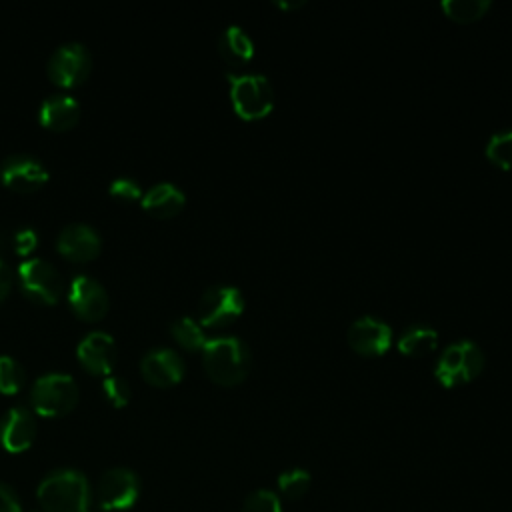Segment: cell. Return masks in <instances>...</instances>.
<instances>
[{
  "instance_id": "1",
  "label": "cell",
  "mask_w": 512,
  "mask_h": 512,
  "mask_svg": "<svg viewBox=\"0 0 512 512\" xmlns=\"http://www.w3.org/2000/svg\"><path fill=\"white\" fill-rule=\"evenodd\" d=\"M202 362L206 374L222 386H234L250 372V348L238 336L208 338L202 348Z\"/></svg>"
},
{
  "instance_id": "2",
  "label": "cell",
  "mask_w": 512,
  "mask_h": 512,
  "mask_svg": "<svg viewBox=\"0 0 512 512\" xmlns=\"http://www.w3.org/2000/svg\"><path fill=\"white\" fill-rule=\"evenodd\" d=\"M36 498L44 512H84L90 504V482L78 470L60 468L42 478Z\"/></svg>"
},
{
  "instance_id": "3",
  "label": "cell",
  "mask_w": 512,
  "mask_h": 512,
  "mask_svg": "<svg viewBox=\"0 0 512 512\" xmlns=\"http://www.w3.org/2000/svg\"><path fill=\"white\" fill-rule=\"evenodd\" d=\"M36 414L56 418L68 414L78 402V384L70 374L48 372L36 378L30 392Z\"/></svg>"
},
{
  "instance_id": "4",
  "label": "cell",
  "mask_w": 512,
  "mask_h": 512,
  "mask_svg": "<svg viewBox=\"0 0 512 512\" xmlns=\"http://www.w3.org/2000/svg\"><path fill=\"white\" fill-rule=\"evenodd\" d=\"M230 100L238 116L256 120L266 116L274 106V88L270 80L260 72L228 74Z\"/></svg>"
},
{
  "instance_id": "5",
  "label": "cell",
  "mask_w": 512,
  "mask_h": 512,
  "mask_svg": "<svg viewBox=\"0 0 512 512\" xmlns=\"http://www.w3.org/2000/svg\"><path fill=\"white\" fill-rule=\"evenodd\" d=\"M484 368V352L472 340H458L444 348L442 356L436 362L434 374L444 386L464 384L480 374Z\"/></svg>"
},
{
  "instance_id": "6",
  "label": "cell",
  "mask_w": 512,
  "mask_h": 512,
  "mask_svg": "<svg viewBox=\"0 0 512 512\" xmlns=\"http://www.w3.org/2000/svg\"><path fill=\"white\" fill-rule=\"evenodd\" d=\"M16 276L22 292L40 304H56L64 292L62 276L44 258L22 260Z\"/></svg>"
},
{
  "instance_id": "7",
  "label": "cell",
  "mask_w": 512,
  "mask_h": 512,
  "mask_svg": "<svg viewBox=\"0 0 512 512\" xmlns=\"http://www.w3.org/2000/svg\"><path fill=\"white\" fill-rule=\"evenodd\" d=\"M140 496V478L130 468H110L106 470L96 488V498L102 510L122 512L136 504Z\"/></svg>"
},
{
  "instance_id": "8",
  "label": "cell",
  "mask_w": 512,
  "mask_h": 512,
  "mask_svg": "<svg viewBox=\"0 0 512 512\" xmlns=\"http://www.w3.org/2000/svg\"><path fill=\"white\" fill-rule=\"evenodd\" d=\"M244 310V296L236 286L218 284L204 290L198 302L200 326H226L236 320Z\"/></svg>"
},
{
  "instance_id": "9",
  "label": "cell",
  "mask_w": 512,
  "mask_h": 512,
  "mask_svg": "<svg viewBox=\"0 0 512 512\" xmlns=\"http://www.w3.org/2000/svg\"><path fill=\"white\" fill-rule=\"evenodd\" d=\"M92 68V58L90 52L86 50L84 44L78 42H66L58 46L46 64V72L50 80L58 86L72 88L78 86L80 82L86 80Z\"/></svg>"
},
{
  "instance_id": "10",
  "label": "cell",
  "mask_w": 512,
  "mask_h": 512,
  "mask_svg": "<svg viewBox=\"0 0 512 512\" xmlns=\"http://www.w3.org/2000/svg\"><path fill=\"white\" fill-rule=\"evenodd\" d=\"M66 300L72 308V312L88 322L100 320L106 312H108V292L104 290V286L90 278V276H74L70 286H68V294Z\"/></svg>"
},
{
  "instance_id": "11",
  "label": "cell",
  "mask_w": 512,
  "mask_h": 512,
  "mask_svg": "<svg viewBox=\"0 0 512 512\" xmlns=\"http://www.w3.org/2000/svg\"><path fill=\"white\" fill-rule=\"evenodd\" d=\"M0 178L14 192H34L48 182V170L34 156L12 154L0 164Z\"/></svg>"
},
{
  "instance_id": "12",
  "label": "cell",
  "mask_w": 512,
  "mask_h": 512,
  "mask_svg": "<svg viewBox=\"0 0 512 512\" xmlns=\"http://www.w3.org/2000/svg\"><path fill=\"white\" fill-rule=\"evenodd\" d=\"M348 344L352 350L364 356H376L388 350L392 342V328L374 316L356 318L346 332Z\"/></svg>"
},
{
  "instance_id": "13",
  "label": "cell",
  "mask_w": 512,
  "mask_h": 512,
  "mask_svg": "<svg viewBox=\"0 0 512 512\" xmlns=\"http://www.w3.org/2000/svg\"><path fill=\"white\" fill-rule=\"evenodd\" d=\"M76 356L90 374L110 376L116 364V342L108 332H90L78 342Z\"/></svg>"
},
{
  "instance_id": "14",
  "label": "cell",
  "mask_w": 512,
  "mask_h": 512,
  "mask_svg": "<svg viewBox=\"0 0 512 512\" xmlns=\"http://www.w3.org/2000/svg\"><path fill=\"white\" fill-rule=\"evenodd\" d=\"M184 360L172 348H152L140 360V372L152 386H174L184 376Z\"/></svg>"
},
{
  "instance_id": "15",
  "label": "cell",
  "mask_w": 512,
  "mask_h": 512,
  "mask_svg": "<svg viewBox=\"0 0 512 512\" xmlns=\"http://www.w3.org/2000/svg\"><path fill=\"white\" fill-rule=\"evenodd\" d=\"M36 438V420L24 406H12L0 418V444L6 452L20 454L32 446Z\"/></svg>"
},
{
  "instance_id": "16",
  "label": "cell",
  "mask_w": 512,
  "mask_h": 512,
  "mask_svg": "<svg viewBox=\"0 0 512 512\" xmlns=\"http://www.w3.org/2000/svg\"><path fill=\"white\" fill-rule=\"evenodd\" d=\"M100 246H102L100 234L92 226L82 222L64 226L56 238L58 252L72 262H88L96 258L100 252Z\"/></svg>"
},
{
  "instance_id": "17",
  "label": "cell",
  "mask_w": 512,
  "mask_h": 512,
  "mask_svg": "<svg viewBox=\"0 0 512 512\" xmlns=\"http://www.w3.org/2000/svg\"><path fill=\"white\" fill-rule=\"evenodd\" d=\"M80 118V104L70 94H50L38 110V120L50 130H68Z\"/></svg>"
},
{
  "instance_id": "18",
  "label": "cell",
  "mask_w": 512,
  "mask_h": 512,
  "mask_svg": "<svg viewBox=\"0 0 512 512\" xmlns=\"http://www.w3.org/2000/svg\"><path fill=\"white\" fill-rule=\"evenodd\" d=\"M186 204L184 192L172 182H158L142 194V208L158 218H170L178 214Z\"/></svg>"
},
{
  "instance_id": "19",
  "label": "cell",
  "mask_w": 512,
  "mask_h": 512,
  "mask_svg": "<svg viewBox=\"0 0 512 512\" xmlns=\"http://www.w3.org/2000/svg\"><path fill=\"white\" fill-rule=\"evenodd\" d=\"M218 52L220 56L232 64V66H242L246 64L252 54H254V42L252 38L244 32V28L230 24L220 32L218 38Z\"/></svg>"
},
{
  "instance_id": "20",
  "label": "cell",
  "mask_w": 512,
  "mask_h": 512,
  "mask_svg": "<svg viewBox=\"0 0 512 512\" xmlns=\"http://www.w3.org/2000/svg\"><path fill=\"white\" fill-rule=\"evenodd\" d=\"M438 346V332L424 324H412L398 336V350L408 356H422Z\"/></svg>"
},
{
  "instance_id": "21",
  "label": "cell",
  "mask_w": 512,
  "mask_h": 512,
  "mask_svg": "<svg viewBox=\"0 0 512 512\" xmlns=\"http://www.w3.org/2000/svg\"><path fill=\"white\" fill-rule=\"evenodd\" d=\"M170 332L174 336V340L182 346V348H188V350H202L204 344H206V336H204V330L202 326L190 318V316H180L176 318L172 324H170Z\"/></svg>"
},
{
  "instance_id": "22",
  "label": "cell",
  "mask_w": 512,
  "mask_h": 512,
  "mask_svg": "<svg viewBox=\"0 0 512 512\" xmlns=\"http://www.w3.org/2000/svg\"><path fill=\"white\" fill-rule=\"evenodd\" d=\"M442 10L456 22H474L492 6L490 0H442Z\"/></svg>"
},
{
  "instance_id": "23",
  "label": "cell",
  "mask_w": 512,
  "mask_h": 512,
  "mask_svg": "<svg viewBox=\"0 0 512 512\" xmlns=\"http://www.w3.org/2000/svg\"><path fill=\"white\" fill-rule=\"evenodd\" d=\"M310 482H312V476L304 468L284 470V472H280V476L276 480L280 494L288 500H300L308 492Z\"/></svg>"
},
{
  "instance_id": "24",
  "label": "cell",
  "mask_w": 512,
  "mask_h": 512,
  "mask_svg": "<svg viewBox=\"0 0 512 512\" xmlns=\"http://www.w3.org/2000/svg\"><path fill=\"white\" fill-rule=\"evenodd\" d=\"M486 156L500 168H512V128L494 132L486 142Z\"/></svg>"
},
{
  "instance_id": "25",
  "label": "cell",
  "mask_w": 512,
  "mask_h": 512,
  "mask_svg": "<svg viewBox=\"0 0 512 512\" xmlns=\"http://www.w3.org/2000/svg\"><path fill=\"white\" fill-rule=\"evenodd\" d=\"M26 380L24 368L12 356H0V392L2 394H16Z\"/></svg>"
},
{
  "instance_id": "26",
  "label": "cell",
  "mask_w": 512,
  "mask_h": 512,
  "mask_svg": "<svg viewBox=\"0 0 512 512\" xmlns=\"http://www.w3.org/2000/svg\"><path fill=\"white\" fill-rule=\"evenodd\" d=\"M242 512H282V504L276 492L260 488L246 496Z\"/></svg>"
},
{
  "instance_id": "27",
  "label": "cell",
  "mask_w": 512,
  "mask_h": 512,
  "mask_svg": "<svg viewBox=\"0 0 512 512\" xmlns=\"http://www.w3.org/2000/svg\"><path fill=\"white\" fill-rule=\"evenodd\" d=\"M102 392H104V398L114 406V408H122L130 402V386L124 378L120 376H106L102 380Z\"/></svg>"
},
{
  "instance_id": "28",
  "label": "cell",
  "mask_w": 512,
  "mask_h": 512,
  "mask_svg": "<svg viewBox=\"0 0 512 512\" xmlns=\"http://www.w3.org/2000/svg\"><path fill=\"white\" fill-rule=\"evenodd\" d=\"M108 190H110V194H112L114 198L128 200V202L142 198V188H140V184H138L134 178H130V176H118V178H114V180L110 182Z\"/></svg>"
},
{
  "instance_id": "29",
  "label": "cell",
  "mask_w": 512,
  "mask_h": 512,
  "mask_svg": "<svg viewBox=\"0 0 512 512\" xmlns=\"http://www.w3.org/2000/svg\"><path fill=\"white\" fill-rule=\"evenodd\" d=\"M38 244V234L36 230L32 228H20L16 234H14V246H16V252L22 254V256H28Z\"/></svg>"
},
{
  "instance_id": "30",
  "label": "cell",
  "mask_w": 512,
  "mask_h": 512,
  "mask_svg": "<svg viewBox=\"0 0 512 512\" xmlns=\"http://www.w3.org/2000/svg\"><path fill=\"white\" fill-rule=\"evenodd\" d=\"M0 512H22L16 492L4 482H0Z\"/></svg>"
},
{
  "instance_id": "31",
  "label": "cell",
  "mask_w": 512,
  "mask_h": 512,
  "mask_svg": "<svg viewBox=\"0 0 512 512\" xmlns=\"http://www.w3.org/2000/svg\"><path fill=\"white\" fill-rule=\"evenodd\" d=\"M10 288H12V270L4 260H0V302L8 296Z\"/></svg>"
},
{
  "instance_id": "32",
  "label": "cell",
  "mask_w": 512,
  "mask_h": 512,
  "mask_svg": "<svg viewBox=\"0 0 512 512\" xmlns=\"http://www.w3.org/2000/svg\"><path fill=\"white\" fill-rule=\"evenodd\" d=\"M276 6L280 8H298V6H304V0H292V2H284V0H276L274 2Z\"/></svg>"
},
{
  "instance_id": "33",
  "label": "cell",
  "mask_w": 512,
  "mask_h": 512,
  "mask_svg": "<svg viewBox=\"0 0 512 512\" xmlns=\"http://www.w3.org/2000/svg\"><path fill=\"white\" fill-rule=\"evenodd\" d=\"M84 512H96V510H90V508H88V510H84Z\"/></svg>"
}]
</instances>
